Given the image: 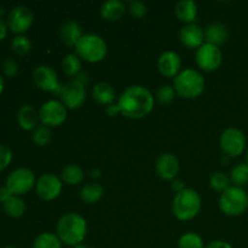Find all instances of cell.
<instances>
[{"mask_svg": "<svg viewBox=\"0 0 248 248\" xmlns=\"http://www.w3.org/2000/svg\"><path fill=\"white\" fill-rule=\"evenodd\" d=\"M118 107L121 115L128 119H143L152 113L154 108V97L147 87L135 85L120 94Z\"/></svg>", "mask_w": 248, "mask_h": 248, "instance_id": "1", "label": "cell"}, {"mask_svg": "<svg viewBox=\"0 0 248 248\" xmlns=\"http://www.w3.org/2000/svg\"><path fill=\"white\" fill-rule=\"evenodd\" d=\"M87 234V223L78 213H65L57 223V236L62 244L75 247L81 245Z\"/></svg>", "mask_w": 248, "mask_h": 248, "instance_id": "2", "label": "cell"}, {"mask_svg": "<svg viewBox=\"0 0 248 248\" xmlns=\"http://www.w3.org/2000/svg\"><path fill=\"white\" fill-rule=\"evenodd\" d=\"M202 201L198 191L193 189H184L176 194L172 201V211L174 217L182 222L191 220L200 213Z\"/></svg>", "mask_w": 248, "mask_h": 248, "instance_id": "3", "label": "cell"}, {"mask_svg": "<svg viewBox=\"0 0 248 248\" xmlns=\"http://www.w3.org/2000/svg\"><path fill=\"white\" fill-rule=\"evenodd\" d=\"M173 89L179 97L186 99L198 98L205 91V79L194 69H184L174 78Z\"/></svg>", "mask_w": 248, "mask_h": 248, "instance_id": "4", "label": "cell"}, {"mask_svg": "<svg viewBox=\"0 0 248 248\" xmlns=\"http://www.w3.org/2000/svg\"><path fill=\"white\" fill-rule=\"evenodd\" d=\"M75 51L79 58L89 63H98L106 58L108 52V46L102 36L97 34H84L78 44Z\"/></svg>", "mask_w": 248, "mask_h": 248, "instance_id": "5", "label": "cell"}, {"mask_svg": "<svg viewBox=\"0 0 248 248\" xmlns=\"http://www.w3.org/2000/svg\"><path fill=\"white\" fill-rule=\"evenodd\" d=\"M219 208L230 217H237L248 208V194L240 186H230L219 198Z\"/></svg>", "mask_w": 248, "mask_h": 248, "instance_id": "6", "label": "cell"}, {"mask_svg": "<svg viewBox=\"0 0 248 248\" xmlns=\"http://www.w3.org/2000/svg\"><path fill=\"white\" fill-rule=\"evenodd\" d=\"M68 109L64 104L56 99L45 102L39 109V119L43 126L46 127H58L62 125L68 116Z\"/></svg>", "mask_w": 248, "mask_h": 248, "instance_id": "7", "label": "cell"}, {"mask_svg": "<svg viewBox=\"0 0 248 248\" xmlns=\"http://www.w3.org/2000/svg\"><path fill=\"white\" fill-rule=\"evenodd\" d=\"M35 176L28 169H17L12 171L6 178V186L12 195L18 196L27 194L35 186Z\"/></svg>", "mask_w": 248, "mask_h": 248, "instance_id": "8", "label": "cell"}, {"mask_svg": "<svg viewBox=\"0 0 248 248\" xmlns=\"http://www.w3.org/2000/svg\"><path fill=\"white\" fill-rule=\"evenodd\" d=\"M196 63L205 72H215L223 62V53L219 46L212 44H203L198 48L195 55Z\"/></svg>", "mask_w": 248, "mask_h": 248, "instance_id": "9", "label": "cell"}, {"mask_svg": "<svg viewBox=\"0 0 248 248\" xmlns=\"http://www.w3.org/2000/svg\"><path fill=\"white\" fill-rule=\"evenodd\" d=\"M220 148L227 156L237 157L246 148V137L239 128H228L220 136Z\"/></svg>", "mask_w": 248, "mask_h": 248, "instance_id": "10", "label": "cell"}, {"mask_svg": "<svg viewBox=\"0 0 248 248\" xmlns=\"http://www.w3.org/2000/svg\"><path fill=\"white\" fill-rule=\"evenodd\" d=\"M62 103L67 109H78L86 101V89L84 82L80 80H70L63 85L62 91L60 93Z\"/></svg>", "mask_w": 248, "mask_h": 248, "instance_id": "11", "label": "cell"}, {"mask_svg": "<svg viewBox=\"0 0 248 248\" xmlns=\"http://www.w3.org/2000/svg\"><path fill=\"white\" fill-rule=\"evenodd\" d=\"M33 21L34 16L31 10L23 5H19L9 12L6 23L10 31L18 35H23V33L28 31L33 26Z\"/></svg>", "mask_w": 248, "mask_h": 248, "instance_id": "12", "label": "cell"}, {"mask_svg": "<svg viewBox=\"0 0 248 248\" xmlns=\"http://www.w3.org/2000/svg\"><path fill=\"white\" fill-rule=\"evenodd\" d=\"M33 80L40 90L53 94H60L63 85L58 80V75L48 65H39L33 72Z\"/></svg>", "mask_w": 248, "mask_h": 248, "instance_id": "13", "label": "cell"}, {"mask_svg": "<svg viewBox=\"0 0 248 248\" xmlns=\"http://www.w3.org/2000/svg\"><path fill=\"white\" fill-rule=\"evenodd\" d=\"M36 195L44 201H52L62 193V181L53 173H45L39 177L35 184Z\"/></svg>", "mask_w": 248, "mask_h": 248, "instance_id": "14", "label": "cell"}, {"mask_svg": "<svg viewBox=\"0 0 248 248\" xmlns=\"http://www.w3.org/2000/svg\"><path fill=\"white\" fill-rule=\"evenodd\" d=\"M157 68L165 78H176L182 72V60L177 52L166 51L160 55Z\"/></svg>", "mask_w": 248, "mask_h": 248, "instance_id": "15", "label": "cell"}, {"mask_svg": "<svg viewBox=\"0 0 248 248\" xmlns=\"http://www.w3.org/2000/svg\"><path fill=\"white\" fill-rule=\"evenodd\" d=\"M179 171V161L176 155L165 153L159 156L156 161V172L164 181H173Z\"/></svg>", "mask_w": 248, "mask_h": 248, "instance_id": "16", "label": "cell"}, {"mask_svg": "<svg viewBox=\"0 0 248 248\" xmlns=\"http://www.w3.org/2000/svg\"><path fill=\"white\" fill-rule=\"evenodd\" d=\"M179 39L182 44L189 48H199L203 45L205 31L195 23L186 24L179 31Z\"/></svg>", "mask_w": 248, "mask_h": 248, "instance_id": "17", "label": "cell"}, {"mask_svg": "<svg viewBox=\"0 0 248 248\" xmlns=\"http://www.w3.org/2000/svg\"><path fill=\"white\" fill-rule=\"evenodd\" d=\"M39 120H40L39 119V111L34 107L28 106V104L21 107V109L18 110V114H17L18 125L24 131L35 130L38 127Z\"/></svg>", "mask_w": 248, "mask_h": 248, "instance_id": "18", "label": "cell"}, {"mask_svg": "<svg viewBox=\"0 0 248 248\" xmlns=\"http://www.w3.org/2000/svg\"><path fill=\"white\" fill-rule=\"evenodd\" d=\"M84 35L81 31V27L74 21H68L63 23V26L60 29V38L63 44L67 46H74L78 44V41Z\"/></svg>", "mask_w": 248, "mask_h": 248, "instance_id": "19", "label": "cell"}, {"mask_svg": "<svg viewBox=\"0 0 248 248\" xmlns=\"http://www.w3.org/2000/svg\"><path fill=\"white\" fill-rule=\"evenodd\" d=\"M176 16L181 22L186 24L194 23L198 17V5L193 0H182L176 5Z\"/></svg>", "mask_w": 248, "mask_h": 248, "instance_id": "20", "label": "cell"}, {"mask_svg": "<svg viewBox=\"0 0 248 248\" xmlns=\"http://www.w3.org/2000/svg\"><path fill=\"white\" fill-rule=\"evenodd\" d=\"M126 12V5L120 0H108L101 7V15L109 22L119 21Z\"/></svg>", "mask_w": 248, "mask_h": 248, "instance_id": "21", "label": "cell"}, {"mask_svg": "<svg viewBox=\"0 0 248 248\" xmlns=\"http://www.w3.org/2000/svg\"><path fill=\"white\" fill-rule=\"evenodd\" d=\"M92 96H93L94 101L106 107L114 104V101L116 98L115 90L107 82H99V84L94 85L93 90H92Z\"/></svg>", "mask_w": 248, "mask_h": 248, "instance_id": "22", "label": "cell"}, {"mask_svg": "<svg viewBox=\"0 0 248 248\" xmlns=\"http://www.w3.org/2000/svg\"><path fill=\"white\" fill-rule=\"evenodd\" d=\"M229 36L228 28L222 23H212L206 28L205 31V40L208 44L219 46L227 41Z\"/></svg>", "mask_w": 248, "mask_h": 248, "instance_id": "23", "label": "cell"}, {"mask_svg": "<svg viewBox=\"0 0 248 248\" xmlns=\"http://www.w3.org/2000/svg\"><path fill=\"white\" fill-rule=\"evenodd\" d=\"M104 190L103 186H99L98 183H87L82 186L80 191V198L85 203H96L103 196Z\"/></svg>", "mask_w": 248, "mask_h": 248, "instance_id": "24", "label": "cell"}, {"mask_svg": "<svg viewBox=\"0 0 248 248\" xmlns=\"http://www.w3.org/2000/svg\"><path fill=\"white\" fill-rule=\"evenodd\" d=\"M2 207H4L6 215L12 218L22 217L24 212H26V203H24V201L21 198L15 195H12L9 200L5 201L2 203Z\"/></svg>", "mask_w": 248, "mask_h": 248, "instance_id": "25", "label": "cell"}, {"mask_svg": "<svg viewBox=\"0 0 248 248\" xmlns=\"http://www.w3.org/2000/svg\"><path fill=\"white\" fill-rule=\"evenodd\" d=\"M85 173L78 165H68L62 171V179L68 186H78L84 181Z\"/></svg>", "mask_w": 248, "mask_h": 248, "instance_id": "26", "label": "cell"}, {"mask_svg": "<svg viewBox=\"0 0 248 248\" xmlns=\"http://www.w3.org/2000/svg\"><path fill=\"white\" fill-rule=\"evenodd\" d=\"M33 248H62V241L57 236V234L41 232L34 240Z\"/></svg>", "mask_w": 248, "mask_h": 248, "instance_id": "27", "label": "cell"}, {"mask_svg": "<svg viewBox=\"0 0 248 248\" xmlns=\"http://www.w3.org/2000/svg\"><path fill=\"white\" fill-rule=\"evenodd\" d=\"M62 69L65 75L68 77H78L81 70V62L80 58L74 53H69L63 58Z\"/></svg>", "mask_w": 248, "mask_h": 248, "instance_id": "28", "label": "cell"}, {"mask_svg": "<svg viewBox=\"0 0 248 248\" xmlns=\"http://www.w3.org/2000/svg\"><path fill=\"white\" fill-rule=\"evenodd\" d=\"M178 248H205L202 237L196 232H186L179 237Z\"/></svg>", "mask_w": 248, "mask_h": 248, "instance_id": "29", "label": "cell"}, {"mask_svg": "<svg viewBox=\"0 0 248 248\" xmlns=\"http://www.w3.org/2000/svg\"><path fill=\"white\" fill-rule=\"evenodd\" d=\"M230 181L234 184H236V186H245L248 183V165L247 164H239L232 170V173H230Z\"/></svg>", "mask_w": 248, "mask_h": 248, "instance_id": "30", "label": "cell"}, {"mask_svg": "<svg viewBox=\"0 0 248 248\" xmlns=\"http://www.w3.org/2000/svg\"><path fill=\"white\" fill-rule=\"evenodd\" d=\"M12 50L19 56H26L31 52V43L27 36L24 35H17L15 36L14 40L11 43Z\"/></svg>", "mask_w": 248, "mask_h": 248, "instance_id": "31", "label": "cell"}, {"mask_svg": "<svg viewBox=\"0 0 248 248\" xmlns=\"http://www.w3.org/2000/svg\"><path fill=\"white\" fill-rule=\"evenodd\" d=\"M211 188L215 189L216 191H225L230 188V178L225 173L222 172H216L210 178Z\"/></svg>", "mask_w": 248, "mask_h": 248, "instance_id": "32", "label": "cell"}, {"mask_svg": "<svg viewBox=\"0 0 248 248\" xmlns=\"http://www.w3.org/2000/svg\"><path fill=\"white\" fill-rule=\"evenodd\" d=\"M51 137H52V135H51L50 128L46 127V126H38L34 130L33 136H31L34 144L38 145V147H44V145L48 144Z\"/></svg>", "mask_w": 248, "mask_h": 248, "instance_id": "33", "label": "cell"}, {"mask_svg": "<svg viewBox=\"0 0 248 248\" xmlns=\"http://www.w3.org/2000/svg\"><path fill=\"white\" fill-rule=\"evenodd\" d=\"M176 94L173 86L165 85L156 91V99L160 104H170L174 99Z\"/></svg>", "mask_w": 248, "mask_h": 248, "instance_id": "34", "label": "cell"}, {"mask_svg": "<svg viewBox=\"0 0 248 248\" xmlns=\"http://www.w3.org/2000/svg\"><path fill=\"white\" fill-rule=\"evenodd\" d=\"M128 12L132 15L135 18H142L147 14V6L144 2L138 1V0H133L128 4Z\"/></svg>", "mask_w": 248, "mask_h": 248, "instance_id": "35", "label": "cell"}, {"mask_svg": "<svg viewBox=\"0 0 248 248\" xmlns=\"http://www.w3.org/2000/svg\"><path fill=\"white\" fill-rule=\"evenodd\" d=\"M12 161V152L6 145L0 144V171L6 169Z\"/></svg>", "mask_w": 248, "mask_h": 248, "instance_id": "36", "label": "cell"}, {"mask_svg": "<svg viewBox=\"0 0 248 248\" xmlns=\"http://www.w3.org/2000/svg\"><path fill=\"white\" fill-rule=\"evenodd\" d=\"M2 70H4L6 77L12 78L18 73V65H17V63L15 62L14 60L6 58V60L4 61V63H2Z\"/></svg>", "mask_w": 248, "mask_h": 248, "instance_id": "37", "label": "cell"}, {"mask_svg": "<svg viewBox=\"0 0 248 248\" xmlns=\"http://www.w3.org/2000/svg\"><path fill=\"white\" fill-rule=\"evenodd\" d=\"M205 248H234V247H232L229 242L217 240V241H212L211 244H208Z\"/></svg>", "mask_w": 248, "mask_h": 248, "instance_id": "38", "label": "cell"}, {"mask_svg": "<svg viewBox=\"0 0 248 248\" xmlns=\"http://www.w3.org/2000/svg\"><path fill=\"white\" fill-rule=\"evenodd\" d=\"M11 196H12L11 191H10L6 186H1V188H0V202L4 203L5 201L9 200Z\"/></svg>", "mask_w": 248, "mask_h": 248, "instance_id": "39", "label": "cell"}, {"mask_svg": "<svg viewBox=\"0 0 248 248\" xmlns=\"http://www.w3.org/2000/svg\"><path fill=\"white\" fill-rule=\"evenodd\" d=\"M106 113L108 114L109 116H116L118 114H120V110H119V107L118 104H110V106H108L106 108Z\"/></svg>", "mask_w": 248, "mask_h": 248, "instance_id": "40", "label": "cell"}, {"mask_svg": "<svg viewBox=\"0 0 248 248\" xmlns=\"http://www.w3.org/2000/svg\"><path fill=\"white\" fill-rule=\"evenodd\" d=\"M7 23L6 22H4V19L0 18V41L4 40L5 38H6L7 35Z\"/></svg>", "mask_w": 248, "mask_h": 248, "instance_id": "41", "label": "cell"}, {"mask_svg": "<svg viewBox=\"0 0 248 248\" xmlns=\"http://www.w3.org/2000/svg\"><path fill=\"white\" fill-rule=\"evenodd\" d=\"M172 189H173L176 193H179V191L184 190V183L182 181H178V179H176V181H173V183H172Z\"/></svg>", "mask_w": 248, "mask_h": 248, "instance_id": "42", "label": "cell"}, {"mask_svg": "<svg viewBox=\"0 0 248 248\" xmlns=\"http://www.w3.org/2000/svg\"><path fill=\"white\" fill-rule=\"evenodd\" d=\"M2 91H4V79L0 75V94L2 93Z\"/></svg>", "mask_w": 248, "mask_h": 248, "instance_id": "43", "label": "cell"}, {"mask_svg": "<svg viewBox=\"0 0 248 248\" xmlns=\"http://www.w3.org/2000/svg\"><path fill=\"white\" fill-rule=\"evenodd\" d=\"M74 248H87V247H85V246H82V245H78V246H75Z\"/></svg>", "mask_w": 248, "mask_h": 248, "instance_id": "44", "label": "cell"}, {"mask_svg": "<svg viewBox=\"0 0 248 248\" xmlns=\"http://www.w3.org/2000/svg\"><path fill=\"white\" fill-rule=\"evenodd\" d=\"M246 164L248 165V152H247V156H246Z\"/></svg>", "mask_w": 248, "mask_h": 248, "instance_id": "45", "label": "cell"}, {"mask_svg": "<svg viewBox=\"0 0 248 248\" xmlns=\"http://www.w3.org/2000/svg\"><path fill=\"white\" fill-rule=\"evenodd\" d=\"M4 248H15V247H4Z\"/></svg>", "mask_w": 248, "mask_h": 248, "instance_id": "46", "label": "cell"}]
</instances>
